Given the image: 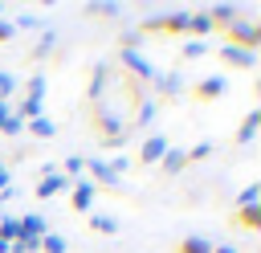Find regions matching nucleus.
Here are the masks:
<instances>
[{"instance_id":"1","label":"nucleus","mask_w":261,"mask_h":253,"mask_svg":"<svg viewBox=\"0 0 261 253\" xmlns=\"http://www.w3.org/2000/svg\"><path fill=\"white\" fill-rule=\"evenodd\" d=\"M224 45H237V49H249V53H257V45H261V24L257 20H232L228 29H224Z\"/></svg>"},{"instance_id":"2","label":"nucleus","mask_w":261,"mask_h":253,"mask_svg":"<svg viewBox=\"0 0 261 253\" xmlns=\"http://www.w3.org/2000/svg\"><path fill=\"white\" fill-rule=\"evenodd\" d=\"M118 65H122V73H126V78H135V82H143V86H147V82H155V73H159V69H155L139 49H118Z\"/></svg>"},{"instance_id":"3","label":"nucleus","mask_w":261,"mask_h":253,"mask_svg":"<svg viewBox=\"0 0 261 253\" xmlns=\"http://www.w3.org/2000/svg\"><path fill=\"white\" fill-rule=\"evenodd\" d=\"M110 78H114V65H106V61H98V65L90 69V90H86V94H90V102H102V98L114 90V86H110Z\"/></svg>"},{"instance_id":"4","label":"nucleus","mask_w":261,"mask_h":253,"mask_svg":"<svg viewBox=\"0 0 261 253\" xmlns=\"http://www.w3.org/2000/svg\"><path fill=\"white\" fill-rule=\"evenodd\" d=\"M224 90H228V78H224V73H208V78H200V82L192 86V98H196V102H216Z\"/></svg>"},{"instance_id":"5","label":"nucleus","mask_w":261,"mask_h":253,"mask_svg":"<svg viewBox=\"0 0 261 253\" xmlns=\"http://www.w3.org/2000/svg\"><path fill=\"white\" fill-rule=\"evenodd\" d=\"M41 102H45V78H33L29 90H24V102H20V118H37L41 114Z\"/></svg>"},{"instance_id":"6","label":"nucleus","mask_w":261,"mask_h":253,"mask_svg":"<svg viewBox=\"0 0 261 253\" xmlns=\"http://www.w3.org/2000/svg\"><path fill=\"white\" fill-rule=\"evenodd\" d=\"M94 192H98V188H94L86 175H82V180H73V184H69V208H73V212H90Z\"/></svg>"},{"instance_id":"7","label":"nucleus","mask_w":261,"mask_h":253,"mask_svg":"<svg viewBox=\"0 0 261 253\" xmlns=\"http://www.w3.org/2000/svg\"><path fill=\"white\" fill-rule=\"evenodd\" d=\"M184 78H179V69H167V73H155V90H159V98L163 102H171V98H179L184 94Z\"/></svg>"},{"instance_id":"8","label":"nucleus","mask_w":261,"mask_h":253,"mask_svg":"<svg viewBox=\"0 0 261 253\" xmlns=\"http://www.w3.org/2000/svg\"><path fill=\"white\" fill-rule=\"evenodd\" d=\"M220 61L232 65V69H257V53L237 49V45H220Z\"/></svg>"},{"instance_id":"9","label":"nucleus","mask_w":261,"mask_h":253,"mask_svg":"<svg viewBox=\"0 0 261 253\" xmlns=\"http://www.w3.org/2000/svg\"><path fill=\"white\" fill-rule=\"evenodd\" d=\"M167 147H171V143H167V135H147V139H143V147H139V163H159Z\"/></svg>"},{"instance_id":"10","label":"nucleus","mask_w":261,"mask_h":253,"mask_svg":"<svg viewBox=\"0 0 261 253\" xmlns=\"http://www.w3.org/2000/svg\"><path fill=\"white\" fill-rule=\"evenodd\" d=\"M69 184H73V180H65L61 171H49V175H41V184L33 188V196H37V200H49V196H57V192H65Z\"/></svg>"},{"instance_id":"11","label":"nucleus","mask_w":261,"mask_h":253,"mask_svg":"<svg viewBox=\"0 0 261 253\" xmlns=\"http://www.w3.org/2000/svg\"><path fill=\"white\" fill-rule=\"evenodd\" d=\"M155 114H159L155 98H143V102L135 106V118L126 122V135H130V131H143V127H151V122H155Z\"/></svg>"},{"instance_id":"12","label":"nucleus","mask_w":261,"mask_h":253,"mask_svg":"<svg viewBox=\"0 0 261 253\" xmlns=\"http://www.w3.org/2000/svg\"><path fill=\"white\" fill-rule=\"evenodd\" d=\"M237 16H241V12H237V4H212V8H208V20H212V29H228Z\"/></svg>"},{"instance_id":"13","label":"nucleus","mask_w":261,"mask_h":253,"mask_svg":"<svg viewBox=\"0 0 261 253\" xmlns=\"http://www.w3.org/2000/svg\"><path fill=\"white\" fill-rule=\"evenodd\" d=\"M159 167H163V175H179V171L188 167V155H184L179 147H167L163 159H159Z\"/></svg>"},{"instance_id":"14","label":"nucleus","mask_w":261,"mask_h":253,"mask_svg":"<svg viewBox=\"0 0 261 253\" xmlns=\"http://www.w3.org/2000/svg\"><path fill=\"white\" fill-rule=\"evenodd\" d=\"M192 41H200L204 33H212V20H208V8L204 12H188V29H184Z\"/></svg>"},{"instance_id":"15","label":"nucleus","mask_w":261,"mask_h":253,"mask_svg":"<svg viewBox=\"0 0 261 253\" xmlns=\"http://www.w3.org/2000/svg\"><path fill=\"white\" fill-rule=\"evenodd\" d=\"M237 220H241V229L257 233V229H261V204H241V208H237Z\"/></svg>"},{"instance_id":"16","label":"nucleus","mask_w":261,"mask_h":253,"mask_svg":"<svg viewBox=\"0 0 261 253\" xmlns=\"http://www.w3.org/2000/svg\"><path fill=\"white\" fill-rule=\"evenodd\" d=\"M257 127H261V110H249L245 122H241V131H237V143H253L257 139Z\"/></svg>"},{"instance_id":"17","label":"nucleus","mask_w":261,"mask_h":253,"mask_svg":"<svg viewBox=\"0 0 261 253\" xmlns=\"http://www.w3.org/2000/svg\"><path fill=\"white\" fill-rule=\"evenodd\" d=\"M16 224H20V237H37V241L45 237V216L29 212V216H16Z\"/></svg>"},{"instance_id":"18","label":"nucleus","mask_w":261,"mask_h":253,"mask_svg":"<svg viewBox=\"0 0 261 253\" xmlns=\"http://www.w3.org/2000/svg\"><path fill=\"white\" fill-rule=\"evenodd\" d=\"M90 229H94V233L114 237V233H118V220H114V216H106V212H94V216H90Z\"/></svg>"},{"instance_id":"19","label":"nucleus","mask_w":261,"mask_h":253,"mask_svg":"<svg viewBox=\"0 0 261 253\" xmlns=\"http://www.w3.org/2000/svg\"><path fill=\"white\" fill-rule=\"evenodd\" d=\"M175 253H212V241L208 237H184Z\"/></svg>"},{"instance_id":"20","label":"nucleus","mask_w":261,"mask_h":253,"mask_svg":"<svg viewBox=\"0 0 261 253\" xmlns=\"http://www.w3.org/2000/svg\"><path fill=\"white\" fill-rule=\"evenodd\" d=\"M53 45H57V33H45V37L33 45V53H29V57H33V61H45V57L53 53Z\"/></svg>"},{"instance_id":"21","label":"nucleus","mask_w":261,"mask_h":253,"mask_svg":"<svg viewBox=\"0 0 261 253\" xmlns=\"http://www.w3.org/2000/svg\"><path fill=\"white\" fill-rule=\"evenodd\" d=\"M29 127H33V135H37V139H53V131H57V127H53V118H45V114L29 118Z\"/></svg>"},{"instance_id":"22","label":"nucleus","mask_w":261,"mask_h":253,"mask_svg":"<svg viewBox=\"0 0 261 253\" xmlns=\"http://www.w3.org/2000/svg\"><path fill=\"white\" fill-rule=\"evenodd\" d=\"M20 131H24V118H20L16 110H12L8 118H0V135H8V139H12V135H20Z\"/></svg>"},{"instance_id":"23","label":"nucleus","mask_w":261,"mask_h":253,"mask_svg":"<svg viewBox=\"0 0 261 253\" xmlns=\"http://www.w3.org/2000/svg\"><path fill=\"white\" fill-rule=\"evenodd\" d=\"M37 249H41L37 237H16V241L8 245V253H37Z\"/></svg>"},{"instance_id":"24","label":"nucleus","mask_w":261,"mask_h":253,"mask_svg":"<svg viewBox=\"0 0 261 253\" xmlns=\"http://www.w3.org/2000/svg\"><path fill=\"white\" fill-rule=\"evenodd\" d=\"M41 253H65V237L45 233V237H41Z\"/></svg>"},{"instance_id":"25","label":"nucleus","mask_w":261,"mask_h":253,"mask_svg":"<svg viewBox=\"0 0 261 253\" xmlns=\"http://www.w3.org/2000/svg\"><path fill=\"white\" fill-rule=\"evenodd\" d=\"M139 41H143L139 29H122V33H118V45H122V49H139Z\"/></svg>"},{"instance_id":"26","label":"nucleus","mask_w":261,"mask_h":253,"mask_svg":"<svg viewBox=\"0 0 261 253\" xmlns=\"http://www.w3.org/2000/svg\"><path fill=\"white\" fill-rule=\"evenodd\" d=\"M184 155H188V163H200V159H208V155H212V143H196V147H188Z\"/></svg>"},{"instance_id":"27","label":"nucleus","mask_w":261,"mask_h":253,"mask_svg":"<svg viewBox=\"0 0 261 253\" xmlns=\"http://www.w3.org/2000/svg\"><path fill=\"white\" fill-rule=\"evenodd\" d=\"M86 12H90V16H118L122 8H118V4H86Z\"/></svg>"},{"instance_id":"28","label":"nucleus","mask_w":261,"mask_h":253,"mask_svg":"<svg viewBox=\"0 0 261 253\" xmlns=\"http://www.w3.org/2000/svg\"><path fill=\"white\" fill-rule=\"evenodd\" d=\"M12 29H41V20H37L33 12H24V16H16V20H12Z\"/></svg>"},{"instance_id":"29","label":"nucleus","mask_w":261,"mask_h":253,"mask_svg":"<svg viewBox=\"0 0 261 253\" xmlns=\"http://www.w3.org/2000/svg\"><path fill=\"white\" fill-rule=\"evenodd\" d=\"M204 53H208L204 41H188V45H184V57H204Z\"/></svg>"},{"instance_id":"30","label":"nucleus","mask_w":261,"mask_h":253,"mask_svg":"<svg viewBox=\"0 0 261 253\" xmlns=\"http://www.w3.org/2000/svg\"><path fill=\"white\" fill-rule=\"evenodd\" d=\"M12 86H16V78H12V73H4V69H0V102H4V98H8V94H12Z\"/></svg>"},{"instance_id":"31","label":"nucleus","mask_w":261,"mask_h":253,"mask_svg":"<svg viewBox=\"0 0 261 253\" xmlns=\"http://www.w3.org/2000/svg\"><path fill=\"white\" fill-rule=\"evenodd\" d=\"M241 204H257V184H249V188L237 196V208H241Z\"/></svg>"},{"instance_id":"32","label":"nucleus","mask_w":261,"mask_h":253,"mask_svg":"<svg viewBox=\"0 0 261 253\" xmlns=\"http://www.w3.org/2000/svg\"><path fill=\"white\" fill-rule=\"evenodd\" d=\"M12 33H16V29H12V20H0V45H4Z\"/></svg>"},{"instance_id":"33","label":"nucleus","mask_w":261,"mask_h":253,"mask_svg":"<svg viewBox=\"0 0 261 253\" xmlns=\"http://www.w3.org/2000/svg\"><path fill=\"white\" fill-rule=\"evenodd\" d=\"M4 184H8V163L0 159V188H4Z\"/></svg>"},{"instance_id":"34","label":"nucleus","mask_w":261,"mask_h":253,"mask_svg":"<svg viewBox=\"0 0 261 253\" xmlns=\"http://www.w3.org/2000/svg\"><path fill=\"white\" fill-rule=\"evenodd\" d=\"M212 253H237L232 245H212Z\"/></svg>"},{"instance_id":"35","label":"nucleus","mask_w":261,"mask_h":253,"mask_svg":"<svg viewBox=\"0 0 261 253\" xmlns=\"http://www.w3.org/2000/svg\"><path fill=\"white\" fill-rule=\"evenodd\" d=\"M8 114H12V110H8V102H0V118H8Z\"/></svg>"},{"instance_id":"36","label":"nucleus","mask_w":261,"mask_h":253,"mask_svg":"<svg viewBox=\"0 0 261 253\" xmlns=\"http://www.w3.org/2000/svg\"><path fill=\"white\" fill-rule=\"evenodd\" d=\"M0 253H8V241H0Z\"/></svg>"},{"instance_id":"37","label":"nucleus","mask_w":261,"mask_h":253,"mask_svg":"<svg viewBox=\"0 0 261 253\" xmlns=\"http://www.w3.org/2000/svg\"><path fill=\"white\" fill-rule=\"evenodd\" d=\"M0 8H4V4H0Z\"/></svg>"}]
</instances>
